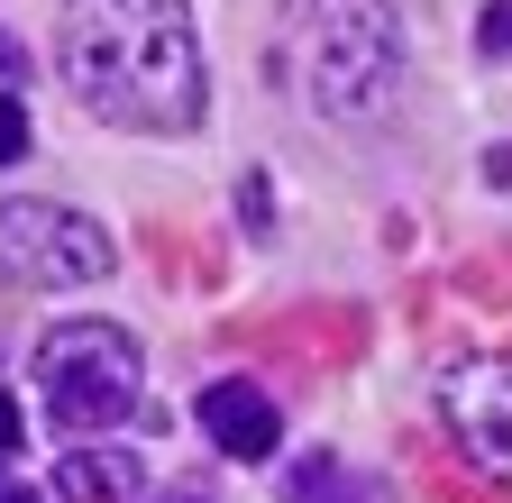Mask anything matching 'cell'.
<instances>
[{"instance_id": "8992f818", "label": "cell", "mask_w": 512, "mask_h": 503, "mask_svg": "<svg viewBox=\"0 0 512 503\" xmlns=\"http://www.w3.org/2000/svg\"><path fill=\"white\" fill-rule=\"evenodd\" d=\"M202 430H211V449H229V458H275L284 449V412H275V394L266 385H247V375H220V385H202Z\"/></svg>"}, {"instance_id": "6da1fadb", "label": "cell", "mask_w": 512, "mask_h": 503, "mask_svg": "<svg viewBox=\"0 0 512 503\" xmlns=\"http://www.w3.org/2000/svg\"><path fill=\"white\" fill-rule=\"evenodd\" d=\"M55 65L74 101L110 129L174 138L202 119V37H192V0H64L55 19Z\"/></svg>"}, {"instance_id": "30bf717a", "label": "cell", "mask_w": 512, "mask_h": 503, "mask_svg": "<svg viewBox=\"0 0 512 503\" xmlns=\"http://www.w3.org/2000/svg\"><path fill=\"white\" fill-rule=\"evenodd\" d=\"M19 156H28V110L0 92V165H19Z\"/></svg>"}, {"instance_id": "5b68a950", "label": "cell", "mask_w": 512, "mask_h": 503, "mask_svg": "<svg viewBox=\"0 0 512 503\" xmlns=\"http://www.w3.org/2000/svg\"><path fill=\"white\" fill-rule=\"evenodd\" d=\"M448 430H458V449L512 485V366H467V375H448V394H439Z\"/></svg>"}, {"instance_id": "9c48e42d", "label": "cell", "mask_w": 512, "mask_h": 503, "mask_svg": "<svg viewBox=\"0 0 512 503\" xmlns=\"http://www.w3.org/2000/svg\"><path fill=\"white\" fill-rule=\"evenodd\" d=\"M476 46L512 65V0H485V19H476Z\"/></svg>"}, {"instance_id": "7c38bea8", "label": "cell", "mask_w": 512, "mask_h": 503, "mask_svg": "<svg viewBox=\"0 0 512 503\" xmlns=\"http://www.w3.org/2000/svg\"><path fill=\"white\" fill-rule=\"evenodd\" d=\"M0 503H46V494H28V485H10V494H0Z\"/></svg>"}, {"instance_id": "8fae6325", "label": "cell", "mask_w": 512, "mask_h": 503, "mask_svg": "<svg viewBox=\"0 0 512 503\" xmlns=\"http://www.w3.org/2000/svg\"><path fill=\"white\" fill-rule=\"evenodd\" d=\"M0 449H19V403L0 394Z\"/></svg>"}, {"instance_id": "4fadbf2b", "label": "cell", "mask_w": 512, "mask_h": 503, "mask_svg": "<svg viewBox=\"0 0 512 503\" xmlns=\"http://www.w3.org/2000/svg\"><path fill=\"white\" fill-rule=\"evenodd\" d=\"M165 503H202V494H165Z\"/></svg>"}, {"instance_id": "277c9868", "label": "cell", "mask_w": 512, "mask_h": 503, "mask_svg": "<svg viewBox=\"0 0 512 503\" xmlns=\"http://www.w3.org/2000/svg\"><path fill=\"white\" fill-rule=\"evenodd\" d=\"M110 266H119V247L101 220L64 211V202H0V275L10 284L64 293V284H101Z\"/></svg>"}, {"instance_id": "ba28073f", "label": "cell", "mask_w": 512, "mask_h": 503, "mask_svg": "<svg viewBox=\"0 0 512 503\" xmlns=\"http://www.w3.org/2000/svg\"><path fill=\"white\" fill-rule=\"evenodd\" d=\"M284 503H375V485H366V476H348V458L311 449V458H293V467H284Z\"/></svg>"}, {"instance_id": "52a82bcc", "label": "cell", "mask_w": 512, "mask_h": 503, "mask_svg": "<svg viewBox=\"0 0 512 503\" xmlns=\"http://www.w3.org/2000/svg\"><path fill=\"white\" fill-rule=\"evenodd\" d=\"M128 485H138L128 449H74L55 467V503H128Z\"/></svg>"}, {"instance_id": "7a4b0ae2", "label": "cell", "mask_w": 512, "mask_h": 503, "mask_svg": "<svg viewBox=\"0 0 512 503\" xmlns=\"http://www.w3.org/2000/svg\"><path fill=\"white\" fill-rule=\"evenodd\" d=\"M284 74L320 119H375L403 83V19L394 0H293Z\"/></svg>"}, {"instance_id": "3957f363", "label": "cell", "mask_w": 512, "mask_h": 503, "mask_svg": "<svg viewBox=\"0 0 512 503\" xmlns=\"http://www.w3.org/2000/svg\"><path fill=\"white\" fill-rule=\"evenodd\" d=\"M37 394L55 430H110L138 403V339L110 321H64L37 339Z\"/></svg>"}]
</instances>
